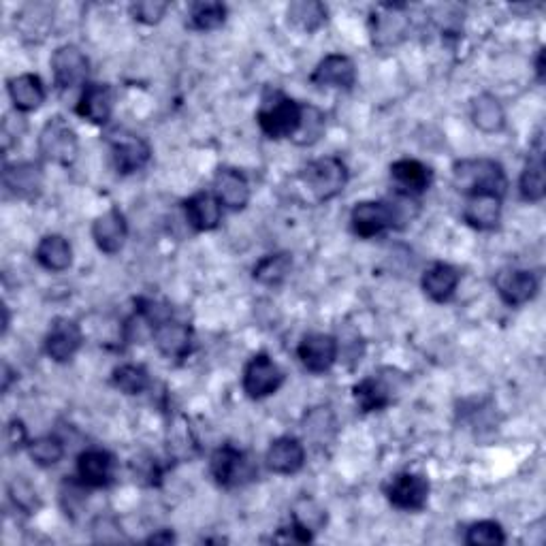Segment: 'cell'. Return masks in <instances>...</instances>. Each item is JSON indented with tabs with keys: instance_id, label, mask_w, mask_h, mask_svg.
<instances>
[{
	"instance_id": "obj_4",
	"label": "cell",
	"mask_w": 546,
	"mask_h": 546,
	"mask_svg": "<svg viewBox=\"0 0 546 546\" xmlns=\"http://www.w3.org/2000/svg\"><path fill=\"white\" fill-rule=\"evenodd\" d=\"M408 382L406 374L397 372L393 367H384L378 374H372L355 384L352 395L361 412H380L389 408L395 401V393L401 391V387Z\"/></svg>"
},
{
	"instance_id": "obj_7",
	"label": "cell",
	"mask_w": 546,
	"mask_h": 546,
	"mask_svg": "<svg viewBox=\"0 0 546 546\" xmlns=\"http://www.w3.org/2000/svg\"><path fill=\"white\" fill-rule=\"evenodd\" d=\"M429 480L425 474L416 472H401L395 474L387 485H384V495L393 508L404 512H421L429 500Z\"/></svg>"
},
{
	"instance_id": "obj_47",
	"label": "cell",
	"mask_w": 546,
	"mask_h": 546,
	"mask_svg": "<svg viewBox=\"0 0 546 546\" xmlns=\"http://www.w3.org/2000/svg\"><path fill=\"white\" fill-rule=\"evenodd\" d=\"M3 335L7 333V329H9V310H7V305H5V308H3Z\"/></svg>"
},
{
	"instance_id": "obj_15",
	"label": "cell",
	"mask_w": 546,
	"mask_h": 546,
	"mask_svg": "<svg viewBox=\"0 0 546 546\" xmlns=\"http://www.w3.org/2000/svg\"><path fill=\"white\" fill-rule=\"evenodd\" d=\"M84 344V333L71 318H56L45 335V352L56 363H69Z\"/></svg>"
},
{
	"instance_id": "obj_46",
	"label": "cell",
	"mask_w": 546,
	"mask_h": 546,
	"mask_svg": "<svg viewBox=\"0 0 546 546\" xmlns=\"http://www.w3.org/2000/svg\"><path fill=\"white\" fill-rule=\"evenodd\" d=\"M536 75H538V82H542L544 79V50H540L538 58H536Z\"/></svg>"
},
{
	"instance_id": "obj_37",
	"label": "cell",
	"mask_w": 546,
	"mask_h": 546,
	"mask_svg": "<svg viewBox=\"0 0 546 546\" xmlns=\"http://www.w3.org/2000/svg\"><path fill=\"white\" fill-rule=\"evenodd\" d=\"M111 382H114V387L120 389L124 395H141L150 389V374L143 365L126 363L114 369Z\"/></svg>"
},
{
	"instance_id": "obj_14",
	"label": "cell",
	"mask_w": 546,
	"mask_h": 546,
	"mask_svg": "<svg viewBox=\"0 0 546 546\" xmlns=\"http://www.w3.org/2000/svg\"><path fill=\"white\" fill-rule=\"evenodd\" d=\"M540 282L534 271L527 269H502L495 276V291L510 308H519L538 295Z\"/></svg>"
},
{
	"instance_id": "obj_28",
	"label": "cell",
	"mask_w": 546,
	"mask_h": 546,
	"mask_svg": "<svg viewBox=\"0 0 546 546\" xmlns=\"http://www.w3.org/2000/svg\"><path fill=\"white\" fill-rule=\"evenodd\" d=\"M7 90L18 114H30V111H37L45 103V86L41 77L32 73L11 77L7 82Z\"/></svg>"
},
{
	"instance_id": "obj_18",
	"label": "cell",
	"mask_w": 546,
	"mask_h": 546,
	"mask_svg": "<svg viewBox=\"0 0 546 546\" xmlns=\"http://www.w3.org/2000/svg\"><path fill=\"white\" fill-rule=\"evenodd\" d=\"M310 79L316 88L350 90L357 84V67L352 58L344 54H329L316 64Z\"/></svg>"
},
{
	"instance_id": "obj_35",
	"label": "cell",
	"mask_w": 546,
	"mask_h": 546,
	"mask_svg": "<svg viewBox=\"0 0 546 546\" xmlns=\"http://www.w3.org/2000/svg\"><path fill=\"white\" fill-rule=\"evenodd\" d=\"M325 128H327V122H325L323 111L314 105H303L301 122H299L297 133L293 135V141L303 148L314 146V143H318L320 137L325 135Z\"/></svg>"
},
{
	"instance_id": "obj_10",
	"label": "cell",
	"mask_w": 546,
	"mask_h": 546,
	"mask_svg": "<svg viewBox=\"0 0 546 546\" xmlns=\"http://www.w3.org/2000/svg\"><path fill=\"white\" fill-rule=\"evenodd\" d=\"M90 62L86 54L75 45H60L52 54V73L58 90H71L86 86Z\"/></svg>"
},
{
	"instance_id": "obj_20",
	"label": "cell",
	"mask_w": 546,
	"mask_h": 546,
	"mask_svg": "<svg viewBox=\"0 0 546 546\" xmlns=\"http://www.w3.org/2000/svg\"><path fill=\"white\" fill-rule=\"evenodd\" d=\"M391 180L397 186L399 195L419 197L431 188L433 173L421 160L401 158L391 165Z\"/></svg>"
},
{
	"instance_id": "obj_2",
	"label": "cell",
	"mask_w": 546,
	"mask_h": 546,
	"mask_svg": "<svg viewBox=\"0 0 546 546\" xmlns=\"http://www.w3.org/2000/svg\"><path fill=\"white\" fill-rule=\"evenodd\" d=\"M299 184L314 203H327L344 192L348 184V167L337 156L316 158L301 169Z\"/></svg>"
},
{
	"instance_id": "obj_27",
	"label": "cell",
	"mask_w": 546,
	"mask_h": 546,
	"mask_svg": "<svg viewBox=\"0 0 546 546\" xmlns=\"http://www.w3.org/2000/svg\"><path fill=\"white\" fill-rule=\"evenodd\" d=\"M461 282V273L457 267L448 263H433L421 278L423 293L433 303L451 301L457 293V286Z\"/></svg>"
},
{
	"instance_id": "obj_11",
	"label": "cell",
	"mask_w": 546,
	"mask_h": 546,
	"mask_svg": "<svg viewBox=\"0 0 546 546\" xmlns=\"http://www.w3.org/2000/svg\"><path fill=\"white\" fill-rule=\"evenodd\" d=\"M340 355V342L329 333H308L297 346L301 365L312 374H325Z\"/></svg>"
},
{
	"instance_id": "obj_3",
	"label": "cell",
	"mask_w": 546,
	"mask_h": 546,
	"mask_svg": "<svg viewBox=\"0 0 546 546\" xmlns=\"http://www.w3.org/2000/svg\"><path fill=\"white\" fill-rule=\"evenodd\" d=\"M301 109L303 105H299L291 96L269 92L263 96V103L256 111V122H259L263 135L273 141L293 139L301 122Z\"/></svg>"
},
{
	"instance_id": "obj_38",
	"label": "cell",
	"mask_w": 546,
	"mask_h": 546,
	"mask_svg": "<svg viewBox=\"0 0 546 546\" xmlns=\"http://www.w3.org/2000/svg\"><path fill=\"white\" fill-rule=\"evenodd\" d=\"M227 20V7L222 3H192L188 9L190 28L210 32L216 30Z\"/></svg>"
},
{
	"instance_id": "obj_6",
	"label": "cell",
	"mask_w": 546,
	"mask_h": 546,
	"mask_svg": "<svg viewBox=\"0 0 546 546\" xmlns=\"http://www.w3.org/2000/svg\"><path fill=\"white\" fill-rule=\"evenodd\" d=\"M210 472L216 485L222 489H237L256 478V465L246 451H239L233 444H224L214 451L210 459Z\"/></svg>"
},
{
	"instance_id": "obj_29",
	"label": "cell",
	"mask_w": 546,
	"mask_h": 546,
	"mask_svg": "<svg viewBox=\"0 0 546 546\" xmlns=\"http://www.w3.org/2000/svg\"><path fill=\"white\" fill-rule=\"evenodd\" d=\"M35 259L43 269L62 273L73 265V248L67 237L56 233L45 235L35 250Z\"/></svg>"
},
{
	"instance_id": "obj_39",
	"label": "cell",
	"mask_w": 546,
	"mask_h": 546,
	"mask_svg": "<svg viewBox=\"0 0 546 546\" xmlns=\"http://www.w3.org/2000/svg\"><path fill=\"white\" fill-rule=\"evenodd\" d=\"M28 453H30V459L35 461L39 468H52V465L62 461L64 444L56 436H43L37 440H30Z\"/></svg>"
},
{
	"instance_id": "obj_30",
	"label": "cell",
	"mask_w": 546,
	"mask_h": 546,
	"mask_svg": "<svg viewBox=\"0 0 546 546\" xmlns=\"http://www.w3.org/2000/svg\"><path fill=\"white\" fill-rule=\"evenodd\" d=\"M470 116H472V122L478 131H483L487 135L500 133V131H504V126H506V111H504L502 103L489 92L478 94L476 99L472 101Z\"/></svg>"
},
{
	"instance_id": "obj_40",
	"label": "cell",
	"mask_w": 546,
	"mask_h": 546,
	"mask_svg": "<svg viewBox=\"0 0 546 546\" xmlns=\"http://www.w3.org/2000/svg\"><path fill=\"white\" fill-rule=\"evenodd\" d=\"M9 497L13 506L22 510L24 515H35V512L41 508V500L37 489L32 487L24 476L13 478L9 483Z\"/></svg>"
},
{
	"instance_id": "obj_8",
	"label": "cell",
	"mask_w": 546,
	"mask_h": 546,
	"mask_svg": "<svg viewBox=\"0 0 546 546\" xmlns=\"http://www.w3.org/2000/svg\"><path fill=\"white\" fill-rule=\"evenodd\" d=\"M244 393L250 399H265L273 393H278L284 384V372L276 361H271L269 355L261 352L248 361L244 369Z\"/></svg>"
},
{
	"instance_id": "obj_26",
	"label": "cell",
	"mask_w": 546,
	"mask_h": 546,
	"mask_svg": "<svg viewBox=\"0 0 546 546\" xmlns=\"http://www.w3.org/2000/svg\"><path fill=\"white\" fill-rule=\"evenodd\" d=\"M265 461H267V468L273 474L291 476L303 468L305 448H303L301 440H297L293 436H282V438L271 442Z\"/></svg>"
},
{
	"instance_id": "obj_25",
	"label": "cell",
	"mask_w": 546,
	"mask_h": 546,
	"mask_svg": "<svg viewBox=\"0 0 546 546\" xmlns=\"http://www.w3.org/2000/svg\"><path fill=\"white\" fill-rule=\"evenodd\" d=\"M214 195L231 212H239L250 203V184L237 169H218L214 178Z\"/></svg>"
},
{
	"instance_id": "obj_23",
	"label": "cell",
	"mask_w": 546,
	"mask_h": 546,
	"mask_svg": "<svg viewBox=\"0 0 546 546\" xmlns=\"http://www.w3.org/2000/svg\"><path fill=\"white\" fill-rule=\"evenodd\" d=\"M502 218V197L478 192L468 195L463 203V220L476 231H493Z\"/></svg>"
},
{
	"instance_id": "obj_12",
	"label": "cell",
	"mask_w": 546,
	"mask_h": 546,
	"mask_svg": "<svg viewBox=\"0 0 546 546\" xmlns=\"http://www.w3.org/2000/svg\"><path fill=\"white\" fill-rule=\"evenodd\" d=\"M406 5H380L378 11L369 20V32H372V43L380 50L397 45L408 32V18L404 15Z\"/></svg>"
},
{
	"instance_id": "obj_5",
	"label": "cell",
	"mask_w": 546,
	"mask_h": 546,
	"mask_svg": "<svg viewBox=\"0 0 546 546\" xmlns=\"http://www.w3.org/2000/svg\"><path fill=\"white\" fill-rule=\"evenodd\" d=\"M37 146L43 160L60 167H71L79 154L77 133L62 116H54L45 122Z\"/></svg>"
},
{
	"instance_id": "obj_42",
	"label": "cell",
	"mask_w": 546,
	"mask_h": 546,
	"mask_svg": "<svg viewBox=\"0 0 546 546\" xmlns=\"http://www.w3.org/2000/svg\"><path fill=\"white\" fill-rule=\"evenodd\" d=\"M167 9H169V3H160V0H143V3H135L131 7V13L137 22L154 26L165 18Z\"/></svg>"
},
{
	"instance_id": "obj_9",
	"label": "cell",
	"mask_w": 546,
	"mask_h": 546,
	"mask_svg": "<svg viewBox=\"0 0 546 546\" xmlns=\"http://www.w3.org/2000/svg\"><path fill=\"white\" fill-rule=\"evenodd\" d=\"M395 227L389 201H361L350 212V229L361 239H374Z\"/></svg>"
},
{
	"instance_id": "obj_24",
	"label": "cell",
	"mask_w": 546,
	"mask_h": 546,
	"mask_svg": "<svg viewBox=\"0 0 546 546\" xmlns=\"http://www.w3.org/2000/svg\"><path fill=\"white\" fill-rule=\"evenodd\" d=\"M184 214L186 222L192 229L199 233H207L218 229V224L222 220V203L214 192H197L190 199L184 201Z\"/></svg>"
},
{
	"instance_id": "obj_45",
	"label": "cell",
	"mask_w": 546,
	"mask_h": 546,
	"mask_svg": "<svg viewBox=\"0 0 546 546\" xmlns=\"http://www.w3.org/2000/svg\"><path fill=\"white\" fill-rule=\"evenodd\" d=\"M13 378H15V372L11 369V365H9V363H3V391H5V393L9 391V384H11Z\"/></svg>"
},
{
	"instance_id": "obj_22",
	"label": "cell",
	"mask_w": 546,
	"mask_h": 546,
	"mask_svg": "<svg viewBox=\"0 0 546 546\" xmlns=\"http://www.w3.org/2000/svg\"><path fill=\"white\" fill-rule=\"evenodd\" d=\"M3 186L15 199H35L43 188V169L39 163H15L3 171Z\"/></svg>"
},
{
	"instance_id": "obj_17",
	"label": "cell",
	"mask_w": 546,
	"mask_h": 546,
	"mask_svg": "<svg viewBox=\"0 0 546 546\" xmlns=\"http://www.w3.org/2000/svg\"><path fill=\"white\" fill-rule=\"evenodd\" d=\"M116 96L109 84H86L77 101V116L94 126H103L114 116Z\"/></svg>"
},
{
	"instance_id": "obj_34",
	"label": "cell",
	"mask_w": 546,
	"mask_h": 546,
	"mask_svg": "<svg viewBox=\"0 0 546 546\" xmlns=\"http://www.w3.org/2000/svg\"><path fill=\"white\" fill-rule=\"evenodd\" d=\"M291 521L299 525L303 532H308L310 536H316L320 529H325L327 525V510L320 506L312 497L303 495L293 504L291 512Z\"/></svg>"
},
{
	"instance_id": "obj_16",
	"label": "cell",
	"mask_w": 546,
	"mask_h": 546,
	"mask_svg": "<svg viewBox=\"0 0 546 546\" xmlns=\"http://www.w3.org/2000/svg\"><path fill=\"white\" fill-rule=\"evenodd\" d=\"M116 459L101 448H88L77 457V480L88 489H105L114 483Z\"/></svg>"
},
{
	"instance_id": "obj_43",
	"label": "cell",
	"mask_w": 546,
	"mask_h": 546,
	"mask_svg": "<svg viewBox=\"0 0 546 546\" xmlns=\"http://www.w3.org/2000/svg\"><path fill=\"white\" fill-rule=\"evenodd\" d=\"M5 438H7V448L11 453L15 451H22L24 446L30 444L28 440V431H26V425L20 421V419H13L7 423V431H5Z\"/></svg>"
},
{
	"instance_id": "obj_1",
	"label": "cell",
	"mask_w": 546,
	"mask_h": 546,
	"mask_svg": "<svg viewBox=\"0 0 546 546\" xmlns=\"http://www.w3.org/2000/svg\"><path fill=\"white\" fill-rule=\"evenodd\" d=\"M453 184L463 197L487 192V195L502 197L508 190L504 167L491 158H465L457 160L453 167Z\"/></svg>"
},
{
	"instance_id": "obj_19",
	"label": "cell",
	"mask_w": 546,
	"mask_h": 546,
	"mask_svg": "<svg viewBox=\"0 0 546 546\" xmlns=\"http://www.w3.org/2000/svg\"><path fill=\"white\" fill-rule=\"evenodd\" d=\"M152 340L158 352L167 359H186L192 350V329L180 320H165L152 329Z\"/></svg>"
},
{
	"instance_id": "obj_21",
	"label": "cell",
	"mask_w": 546,
	"mask_h": 546,
	"mask_svg": "<svg viewBox=\"0 0 546 546\" xmlns=\"http://www.w3.org/2000/svg\"><path fill=\"white\" fill-rule=\"evenodd\" d=\"M128 237L126 218L116 207H111L92 222V239L96 248L105 254H118Z\"/></svg>"
},
{
	"instance_id": "obj_41",
	"label": "cell",
	"mask_w": 546,
	"mask_h": 546,
	"mask_svg": "<svg viewBox=\"0 0 546 546\" xmlns=\"http://www.w3.org/2000/svg\"><path fill=\"white\" fill-rule=\"evenodd\" d=\"M506 542V534L500 523L495 521H478L468 527L465 544L470 546H500Z\"/></svg>"
},
{
	"instance_id": "obj_31",
	"label": "cell",
	"mask_w": 546,
	"mask_h": 546,
	"mask_svg": "<svg viewBox=\"0 0 546 546\" xmlns=\"http://www.w3.org/2000/svg\"><path fill=\"white\" fill-rule=\"evenodd\" d=\"M542 139H536V148L523 167L519 192L527 203H540L546 195V178H544V158H542Z\"/></svg>"
},
{
	"instance_id": "obj_32",
	"label": "cell",
	"mask_w": 546,
	"mask_h": 546,
	"mask_svg": "<svg viewBox=\"0 0 546 546\" xmlns=\"http://www.w3.org/2000/svg\"><path fill=\"white\" fill-rule=\"evenodd\" d=\"M286 18L288 24L310 35V32H316L327 24V7L318 0H297V3L288 5Z\"/></svg>"
},
{
	"instance_id": "obj_44",
	"label": "cell",
	"mask_w": 546,
	"mask_h": 546,
	"mask_svg": "<svg viewBox=\"0 0 546 546\" xmlns=\"http://www.w3.org/2000/svg\"><path fill=\"white\" fill-rule=\"evenodd\" d=\"M173 540H175V536L169 532V529H160L158 534H154V536L148 538L150 544H171Z\"/></svg>"
},
{
	"instance_id": "obj_33",
	"label": "cell",
	"mask_w": 546,
	"mask_h": 546,
	"mask_svg": "<svg viewBox=\"0 0 546 546\" xmlns=\"http://www.w3.org/2000/svg\"><path fill=\"white\" fill-rule=\"evenodd\" d=\"M291 269H293V256L288 252L267 254L254 265L252 278L265 286H280L288 278Z\"/></svg>"
},
{
	"instance_id": "obj_36",
	"label": "cell",
	"mask_w": 546,
	"mask_h": 546,
	"mask_svg": "<svg viewBox=\"0 0 546 546\" xmlns=\"http://www.w3.org/2000/svg\"><path fill=\"white\" fill-rule=\"evenodd\" d=\"M303 431H305V436L312 438L318 444L331 442L335 431H337V423H335V416H333L331 408H327V406L312 408L308 414L303 416Z\"/></svg>"
},
{
	"instance_id": "obj_13",
	"label": "cell",
	"mask_w": 546,
	"mask_h": 546,
	"mask_svg": "<svg viewBox=\"0 0 546 546\" xmlns=\"http://www.w3.org/2000/svg\"><path fill=\"white\" fill-rule=\"evenodd\" d=\"M111 158L120 175H133L150 163L152 148L150 143L133 133H118L111 137Z\"/></svg>"
}]
</instances>
